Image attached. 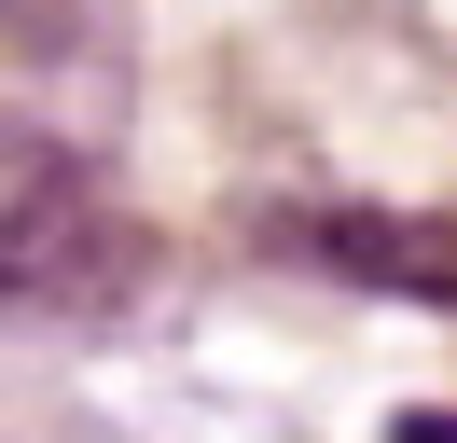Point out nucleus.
<instances>
[{
  "instance_id": "nucleus-1",
  "label": "nucleus",
  "mask_w": 457,
  "mask_h": 443,
  "mask_svg": "<svg viewBox=\"0 0 457 443\" xmlns=\"http://www.w3.org/2000/svg\"><path fill=\"white\" fill-rule=\"evenodd\" d=\"M0 277H14V305H97L125 263H139V236L112 222V194H97V166L70 153V125H29L14 111V166H0Z\"/></svg>"
},
{
  "instance_id": "nucleus-2",
  "label": "nucleus",
  "mask_w": 457,
  "mask_h": 443,
  "mask_svg": "<svg viewBox=\"0 0 457 443\" xmlns=\"http://www.w3.org/2000/svg\"><path fill=\"white\" fill-rule=\"evenodd\" d=\"M305 249L361 291H416V305H457V222H416V208H319Z\"/></svg>"
}]
</instances>
